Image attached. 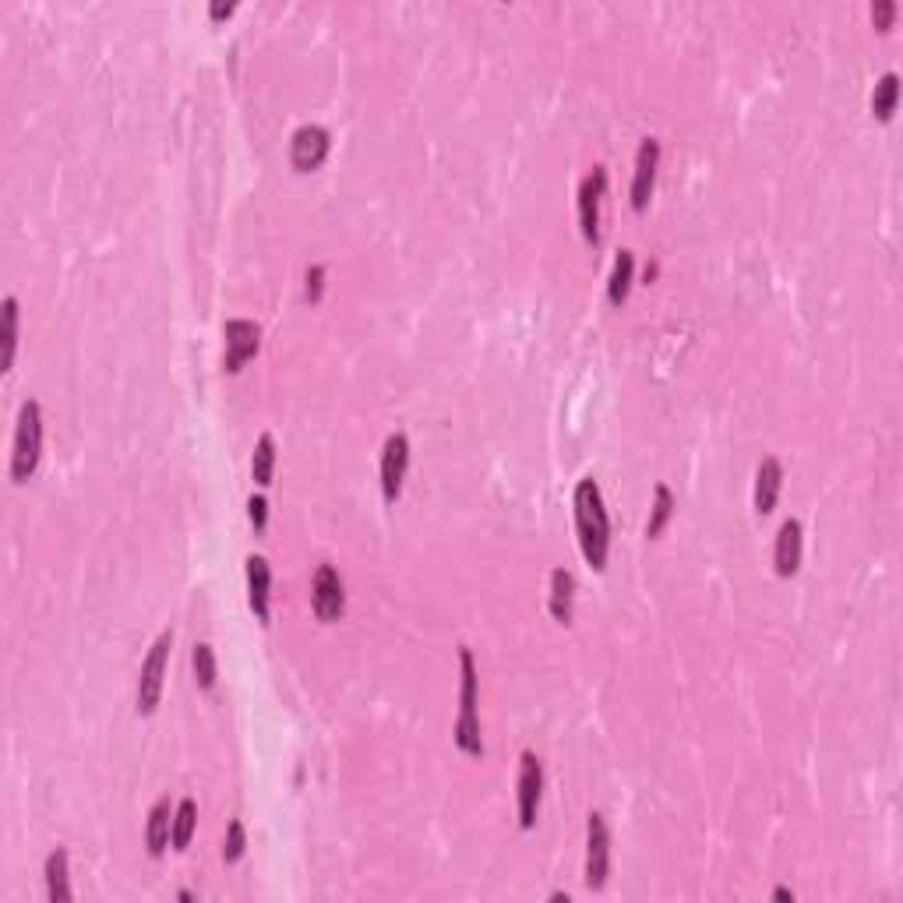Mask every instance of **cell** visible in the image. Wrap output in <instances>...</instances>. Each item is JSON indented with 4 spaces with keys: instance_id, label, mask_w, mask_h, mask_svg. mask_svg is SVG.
<instances>
[{
    "instance_id": "2e32d148",
    "label": "cell",
    "mask_w": 903,
    "mask_h": 903,
    "mask_svg": "<svg viewBox=\"0 0 903 903\" xmlns=\"http://www.w3.org/2000/svg\"><path fill=\"white\" fill-rule=\"evenodd\" d=\"M173 836V812H170V798H159L149 812V822H145V847H149L152 858L166 851Z\"/></svg>"
},
{
    "instance_id": "52a82bcc",
    "label": "cell",
    "mask_w": 903,
    "mask_h": 903,
    "mask_svg": "<svg viewBox=\"0 0 903 903\" xmlns=\"http://www.w3.org/2000/svg\"><path fill=\"white\" fill-rule=\"evenodd\" d=\"M604 191L607 170L593 166V173H586L583 184H579V226H583V237L590 244H600V202H604Z\"/></svg>"
},
{
    "instance_id": "f1b7e54d",
    "label": "cell",
    "mask_w": 903,
    "mask_h": 903,
    "mask_svg": "<svg viewBox=\"0 0 903 903\" xmlns=\"http://www.w3.org/2000/svg\"><path fill=\"white\" fill-rule=\"evenodd\" d=\"M893 18H896V0H875V4H872V22H875V29L886 32L889 25H893Z\"/></svg>"
},
{
    "instance_id": "7a4b0ae2",
    "label": "cell",
    "mask_w": 903,
    "mask_h": 903,
    "mask_svg": "<svg viewBox=\"0 0 903 903\" xmlns=\"http://www.w3.org/2000/svg\"><path fill=\"white\" fill-rule=\"evenodd\" d=\"M459 667H463V681H459V720H456V745L466 755L480 759L484 755V738H480V713H477V664L466 646H459Z\"/></svg>"
},
{
    "instance_id": "3957f363",
    "label": "cell",
    "mask_w": 903,
    "mask_h": 903,
    "mask_svg": "<svg viewBox=\"0 0 903 903\" xmlns=\"http://www.w3.org/2000/svg\"><path fill=\"white\" fill-rule=\"evenodd\" d=\"M39 456H43V410L36 399L22 403L18 410V431H15V452H11V480L25 484L36 473Z\"/></svg>"
},
{
    "instance_id": "7402d4cb",
    "label": "cell",
    "mask_w": 903,
    "mask_h": 903,
    "mask_svg": "<svg viewBox=\"0 0 903 903\" xmlns=\"http://www.w3.org/2000/svg\"><path fill=\"white\" fill-rule=\"evenodd\" d=\"M671 515H674V494L667 484H657V491H653V508H650V523H646V537L657 540L660 533H664V526L671 523Z\"/></svg>"
},
{
    "instance_id": "6da1fadb",
    "label": "cell",
    "mask_w": 903,
    "mask_h": 903,
    "mask_svg": "<svg viewBox=\"0 0 903 903\" xmlns=\"http://www.w3.org/2000/svg\"><path fill=\"white\" fill-rule=\"evenodd\" d=\"M575 505V530H579V547H583L590 568L604 572L607 568V551H611V519H607L604 494L593 477H583L575 484L572 494Z\"/></svg>"
},
{
    "instance_id": "44dd1931",
    "label": "cell",
    "mask_w": 903,
    "mask_h": 903,
    "mask_svg": "<svg viewBox=\"0 0 903 903\" xmlns=\"http://www.w3.org/2000/svg\"><path fill=\"white\" fill-rule=\"evenodd\" d=\"M896 103H900V75H896V71H886L872 92V113L879 120H889L896 113Z\"/></svg>"
},
{
    "instance_id": "484cf974",
    "label": "cell",
    "mask_w": 903,
    "mask_h": 903,
    "mask_svg": "<svg viewBox=\"0 0 903 903\" xmlns=\"http://www.w3.org/2000/svg\"><path fill=\"white\" fill-rule=\"evenodd\" d=\"M244 847H247V833H244V822L233 819L230 829H226V840H223V861L233 865V861L244 858Z\"/></svg>"
},
{
    "instance_id": "f546056e",
    "label": "cell",
    "mask_w": 903,
    "mask_h": 903,
    "mask_svg": "<svg viewBox=\"0 0 903 903\" xmlns=\"http://www.w3.org/2000/svg\"><path fill=\"white\" fill-rule=\"evenodd\" d=\"M230 11H233V4H212L209 15L212 18H223V15H230Z\"/></svg>"
},
{
    "instance_id": "30bf717a",
    "label": "cell",
    "mask_w": 903,
    "mask_h": 903,
    "mask_svg": "<svg viewBox=\"0 0 903 903\" xmlns=\"http://www.w3.org/2000/svg\"><path fill=\"white\" fill-rule=\"evenodd\" d=\"M540 794H544V766H540L537 752H523V766H519V826H537Z\"/></svg>"
},
{
    "instance_id": "277c9868",
    "label": "cell",
    "mask_w": 903,
    "mask_h": 903,
    "mask_svg": "<svg viewBox=\"0 0 903 903\" xmlns=\"http://www.w3.org/2000/svg\"><path fill=\"white\" fill-rule=\"evenodd\" d=\"M173 632L166 628L156 642H152L149 657L142 664V678H138V713H152L163 699V681H166V660H170Z\"/></svg>"
},
{
    "instance_id": "5bb4252c",
    "label": "cell",
    "mask_w": 903,
    "mask_h": 903,
    "mask_svg": "<svg viewBox=\"0 0 903 903\" xmlns=\"http://www.w3.org/2000/svg\"><path fill=\"white\" fill-rule=\"evenodd\" d=\"M780 487H784V466H780V459H762L759 470H755V512L759 515H769L773 512V505H777L780 498Z\"/></svg>"
},
{
    "instance_id": "4dcf8cb0",
    "label": "cell",
    "mask_w": 903,
    "mask_h": 903,
    "mask_svg": "<svg viewBox=\"0 0 903 903\" xmlns=\"http://www.w3.org/2000/svg\"><path fill=\"white\" fill-rule=\"evenodd\" d=\"M773 900H780V903H787V900H794V893L787 886H777L773 889Z\"/></svg>"
},
{
    "instance_id": "d6986e66",
    "label": "cell",
    "mask_w": 903,
    "mask_h": 903,
    "mask_svg": "<svg viewBox=\"0 0 903 903\" xmlns=\"http://www.w3.org/2000/svg\"><path fill=\"white\" fill-rule=\"evenodd\" d=\"M632 276H635V254L632 251H618L614 269H611V279H607V300H611L614 307H621L628 300Z\"/></svg>"
},
{
    "instance_id": "4316f807",
    "label": "cell",
    "mask_w": 903,
    "mask_h": 903,
    "mask_svg": "<svg viewBox=\"0 0 903 903\" xmlns=\"http://www.w3.org/2000/svg\"><path fill=\"white\" fill-rule=\"evenodd\" d=\"M247 519H251L254 530H265V523H269V501H265V494H251V501H247Z\"/></svg>"
},
{
    "instance_id": "d4e9b609",
    "label": "cell",
    "mask_w": 903,
    "mask_h": 903,
    "mask_svg": "<svg viewBox=\"0 0 903 903\" xmlns=\"http://www.w3.org/2000/svg\"><path fill=\"white\" fill-rule=\"evenodd\" d=\"M191 664H195L198 688H205V692H209V688L216 685V653H212L209 642H198L195 653H191Z\"/></svg>"
},
{
    "instance_id": "ac0fdd59",
    "label": "cell",
    "mask_w": 903,
    "mask_h": 903,
    "mask_svg": "<svg viewBox=\"0 0 903 903\" xmlns=\"http://www.w3.org/2000/svg\"><path fill=\"white\" fill-rule=\"evenodd\" d=\"M46 893H50L53 903H64L71 900V882H68V851L64 847H57V851H50V858H46Z\"/></svg>"
},
{
    "instance_id": "8fae6325",
    "label": "cell",
    "mask_w": 903,
    "mask_h": 903,
    "mask_svg": "<svg viewBox=\"0 0 903 903\" xmlns=\"http://www.w3.org/2000/svg\"><path fill=\"white\" fill-rule=\"evenodd\" d=\"M226 357H223V367L226 371H240L244 367V360H251L254 353H258V346H262V329L254 325V321L247 318H233L226 321Z\"/></svg>"
},
{
    "instance_id": "9a60e30c",
    "label": "cell",
    "mask_w": 903,
    "mask_h": 903,
    "mask_svg": "<svg viewBox=\"0 0 903 903\" xmlns=\"http://www.w3.org/2000/svg\"><path fill=\"white\" fill-rule=\"evenodd\" d=\"M773 565H777V575H794L801 565V523L798 519H787L777 533V547H773Z\"/></svg>"
},
{
    "instance_id": "5b68a950",
    "label": "cell",
    "mask_w": 903,
    "mask_h": 903,
    "mask_svg": "<svg viewBox=\"0 0 903 903\" xmlns=\"http://www.w3.org/2000/svg\"><path fill=\"white\" fill-rule=\"evenodd\" d=\"M611 875V829L600 812H590L586 819V886L604 889Z\"/></svg>"
},
{
    "instance_id": "e0dca14e",
    "label": "cell",
    "mask_w": 903,
    "mask_h": 903,
    "mask_svg": "<svg viewBox=\"0 0 903 903\" xmlns=\"http://www.w3.org/2000/svg\"><path fill=\"white\" fill-rule=\"evenodd\" d=\"M572 600H575V579L568 568H554L551 572V614L554 621L568 625L572 621Z\"/></svg>"
},
{
    "instance_id": "7c38bea8",
    "label": "cell",
    "mask_w": 903,
    "mask_h": 903,
    "mask_svg": "<svg viewBox=\"0 0 903 903\" xmlns=\"http://www.w3.org/2000/svg\"><path fill=\"white\" fill-rule=\"evenodd\" d=\"M329 145H332V138L325 127H318V124L297 127L290 138V163L304 173L314 170V166H321V159L329 156Z\"/></svg>"
},
{
    "instance_id": "9c48e42d",
    "label": "cell",
    "mask_w": 903,
    "mask_h": 903,
    "mask_svg": "<svg viewBox=\"0 0 903 903\" xmlns=\"http://www.w3.org/2000/svg\"><path fill=\"white\" fill-rule=\"evenodd\" d=\"M660 170V138H642L639 152H635V173H632V209L642 212L650 205L653 187H657Z\"/></svg>"
},
{
    "instance_id": "ffe728a7",
    "label": "cell",
    "mask_w": 903,
    "mask_h": 903,
    "mask_svg": "<svg viewBox=\"0 0 903 903\" xmlns=\"http://www.w3.org/2000/svg\"><path fill=\"white\" fill-rule=\"evenodd\" d=\"M195 826H198V805L191 798H184L173 808V836H170L173 851H187L191 836H195Z\"/></svg>"
},
{
    "instance_id": "4fadbf2b",
    "label": "cell",
    "mask_w": 903,
    "mask_h": 903,
    "mask_svg": "<svg viewBox=\"0 0 903 903\" xmlns=\"http://www.w3.org/2000/svg\"><path fill=\"white\" fill-rule=\"evenodd\" d=\"M269 597H272V568L269 558L262 554H251L247 558V600H251L254 618L269 625Z\"/></svg>"
},
{
    "instance_id": "603a6c76",
    "label": "cell",
    "mask_w": 903,
    "mask_h": 903,
    "mask_svg": "<svg viewBox=\"0 0 903 903\" xmlns=\"http://www.w3.org/2000/svg\"><path fill=\"white\" fill-rule=\"evenodd\" d=\"M272 470H276V441H272V434H262L258 445H254V459H251L254 484L269 487L272 484Z\"/></svg>"
},
{
    "instance_id": "ba28073f",
    "label": "cell",
    "mask_w": 903,
    "mask_h": 903,
    "mask_svg": "<svg viewBox=\"0 0 903 903\" xmlns=\"http://www.w3.org/2000/svg\"><path fill=\"white\" fill-rule=\"evenodd\" d=\"M406 466H410V441H406V434H389L385 448H381V494L389 505L403 491Z\"/></svg>"
},
{
    "instance_id": "83f0119b",
    "label": "cell",
    "mask_w": 903,
    "mask_h": 903,
    "mask_svg": "<svg viewBox=\"0 0 903 903\" xmlns=\"http://www.w3.org/2000/svg\"><path fill=\"white\" fill-rule=\"evenodd\" d=\"M321 293H325V265H311L307 269V286H304V297L311 300V304H318Z\"/></svg>"
},
{
    "instance_id": "cb8c5ba5",
    "label": "cell",
    "mask_w": 903,
    "mask_h": 903,
    "mask_svg": "<svg viewBox=\"0 0 903 903\" xmlns=\"http://www.w3.org/2000/svg\"><path fill=\"white\" fill-rule=\"evenodd\" d=\"M18 350V300L4 297V353H0V371H11Z\"/></svg>"
},
{
    "instance_id": "8992f818",
    "label": "cell",
    "mask_w": 903,
    "mask_h": 903,
    "mask_svg": "<svg viewBox=\"0 0 903 903\" xmlns=\"http://www.w3.org/2000/svg\"><path fill=\"white\" fill-rule=\"evenodd\" d=\"M311 604L321 621H336L346 611V586L332 565H318L311 579Z\"/></svg>"
}]
</instances>
